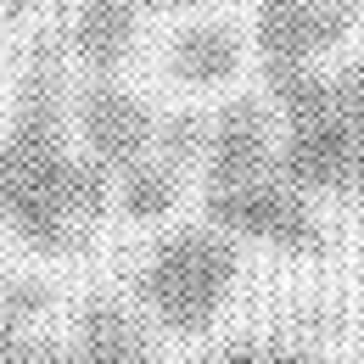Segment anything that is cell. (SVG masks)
Returning <instances> with one entry per match:
<instances>
[{
    "mask_svg": "<svg viewBox=\"0 0 364 364\" xmlns=\"http://www.w3.org/2000/svg\"><path fill=\"white\" fill-rule=\"evenodd\" d=\"M107 208V180L90 157L68 146V95L56 79V62L34 56L17 90L11 129L0 135V213L6 230L40 252H73Z\"/></svg>",
    "mask_w": 364,
    "mask_h": 364,
    "instance_id": "cell-1",
    "label": "cell"
},
{
    "mask_svg": "<svg viewBox=\"0 0 364 364\" xmlns=\"http://www.w3.org/2000/svg\"><path fill=\"white\" fill-rule=\"evenodd\" d=\"M241 280V252L225 230L191 225L163 235L146 252L140 269V303L168 336H202L213 319L225 314L230 291Z\"/></svg>",
    "mask_w": 364,
    "mask_h": 364,
    "instance_id": "cell-2",
    "label": "cell"
},
{
    "mask_svg": "<svg viewBox=\"0 0 364 364\" xmlns=\"http://www.w3.org/2000/svg\"><path fill=\"white\" fill-rule=\"evenodd\" d=\"M202 208H208L213 230H225L230 241H258V247H274L286 258L325 252V230H319L314 208H309V191H297L280 168L258 174V180L208 185Z\"/></svg>",
    "mask_w": 364,
    "mask_h": 364,
    "instance_id": "cell-3",
    "label": "cell"
},
{
    "mask_svg": "<svg viewBox=\"0 0 364 364\" xmlns=\"http://www.w3.org/2000/svg\"><path fill=\"white\" fill-rule=\"evenodd\" d=\"M364 23V0H269L258 6V56L269 79L314 73L319 56L342 46Z\"/></svg>",
    "mask_w": 364,
    "mask_h": 364,
    "instance_id": "cell-4",
    "label": "cell"
},
{
    "mask_svg": "<svg viewBox=\"0 0 364 364\" xmlns=\"http://www.w3.org/2000/svg\"><path fill=\"white\" fill-rule=\"evenodd\" d=\"M73 129H79V146H85V157L95 168L124 174L129 163H140L151 151L157 112L135 90H124L118 79H90L73 101Z\"/></svg>",
    "mask_w": 364,
    "mask_h": 364,
    "instance_id": "cell-5",
    "label": "cell"
},
{
    "mask_svg": "<svg viewBox=\"0 0 364 364\" xmlns=\"http://www.w3.org/2000/svg\"><path fill=\"white\" fill-rule=\"evenodd\" d=\"M280 157V129H274V107L258 95L230 101L225 112L208 118V151H202V174L208 185H235L269 174Z\"/></svg>",
    "mask_w": 364,
    "mask_h": 364,
    "instance_id": "cell-6",
    "label": "cell"
},
{
    "mask_svg": "<svg viewBox=\"0 0 364 364\" xmlns=\"http://www.w3.org/2000/svg\"><path fill=\"white\" fill-rule=\"evenodd\" d=\"M247 62V40L235 23H219V17H191L168 34L163 46V73L185 85V90H219V85H235Z\"/></svg>",
    "mask_w": 364,
    "mask_h": 364,
    "instance_id": "cell-7",
    "label": "cell"
},
{
    "mask_svg": "<svg viewBox=\"0 0 364 364\" xmlns=\"http://www.w3.org/2000/svg\"><path fill=\"white\" fill-rule=\"evenodd\" d=\"M140 6L146 0H79L68 23V50L90 79H118V68L135 56Z\"/></svg>",
    "mask_w": 364,
    "mask_h": 364,
    "instance_id": "cell-8",
    "label": "cell"
},
{
    "mask_svg": "<svg viewBox=\"0 0 364 364\" xmlns=\"http://www.w3.org/2000/svg\"><path fill=\"white\" fill-rule=\"evenodd\" d=\"M62 364H157V359H151V336L140 331V319L124 303L90 297L73 319Z\"/></svg>",
    "mask_w": 364,
    "mask_h": 364,
    "instance_id": "cell-9",
    "label": "cell"
},
{
    "mask_svg": "<svg viewBox=\"0 0 364 364\" xmlns=\"http://www.w3.org/2000/svg\"><path fill=\"white\" fill-rule=\"evenodd\" d=\"M180 191H185V168H174V163L157 157V151H146L140 163H129V168L118 174V208H124V219H135V225H157V219L174 213Z\"/></svg>",
    "mask_w": 364,
    "mask_h": 364,
    "instance_id": "cell-10",
    "label": "cell"
},
{
    "mask_svg": "<svg viewBox=\"0 0 364 364\" xmlns=\"http://www.w3.org/2000/svg\"><path fill=\"white\" fill-rule=\"evenodd\" d=\"M208 364H325L314 348H297V342H269V336H241L219 348Z\"/></svg>",
    "mask_w": 364,
    "mask_h": 364,
    "instance_id": "cell-11",
    "label": "cell"
},
{
    "mask_svg": "<svg viewBox=\"0 0 364 364\" xmlns=\"http://www.w3.org/2000/svg\"><path fill=\"white\" fill-rule=\"evenodd\" d=\"M151 151H157V157H168L174 168L202 163V151H208V118H168V124H157Z\"/></svg>",
    "mask_w": 364,
    "mask_h": 364,
    "instance_id": "cell-12",
    "label": "cell"
},
{
    "mask_svg": "<svg viewBox=\"0 0 364 364\" xmlns=\"http://www.w3.org/2000/svg\"><path fill=\"white\" fill-rule=\"evenodd\" d=\"M325 107H331L336 118H348L364 135V56L348 62L342 73H325Z\"/></svg>",
    "mask_w": 364,
    "mask_h": 364,
    "instance_id": "cell-13",
    "label": "cell"
},
{
    "mask_svg": "<svg viewBox=\"0 0 364 364\" xmlns=\"http://www.w3.org/2000/svg\"><path fill=\"white\" fill-rule=\"evenodd\" d=\"M0 364H62V348L0 314Z\"/></svg>",
    "mask_w": 364,
    "mask_h": 364,
    "instance_id": "cell-14",
    "label": "cell"
},
{
    "mask_svg": "<svg viewBox=\"0 0 364 364\" xmlns=\"http://www.w3.org/2000/svg\"><path fill=\"white\" fill-rule=\"evenodd\" d=\"M46 309H50V286H46V280L17 274V280H6V286H0V314L11 319V325H34Z\"/></svg>",
    "mask_w": 364,
    "mask_h": 364,
    "instance_id": "cell-15",
    "label": "cell"
},
{
    "mask_svg": "<svg viewBox=\"0 0 364 364\" xmlns=\"http://www.w3.org/2000/svg\"><path fill=\"white\" fill-rule=\"evenodd\" d=\"M0 11L6 17H28V11H40V0H0Z\"/></svg>",
    "mask_w": 364,
    "mask_h": 364,
    "instance_id": "cell-16",
    "label": "cell"
},
{
    "mask_svg": "<svg viewBox=\"0 0 364 364\" xmlns=\"http://www.w3.org/2000/svg\"><path fill=\"white\" fill-rule=\"evenodd\" d=\"M151 6H163V11H185V6H202V0H151Z\"/></svg>",
    "mask_w": 364,
    "mask_h": 364,
    "instance_id": "cell-17",
    "label": "cell"
},
{
    "mask_svg": "<svg viewBox=\"0 0 364 364\" xmlns=\"http://www.w3.org/2000/svg\"><path fill=\"white\" fill-rule=\"evenodd\" d=\"M359 191H364V146H359Z\"/></svg>",
    "mask_w": 364,
    "mask_h": 364,
    "instance_id": "cell-18",
    "label": "cell"
},
{
    "mask_svg": "<svg viewBox=\"0 0 364 364\" xmlns=\"http://www.w3.org/2000/svg\"><path fill=\"white\" fill-rule=\"evenodd\" d=\"M0 241H6V213H0Z\"/></svg>",
    "mask_w": 364,
    "mask_h": 364,
    "instance_id": "cell-19",
    "label": "cell"
},
{
    "mask_svg": "<svg viewBox=\"0 0 364 364\" xmlns=\"http://www.w3.org/2000/svg\"><path fill=\"white\" fill-rule=\"evenodd\" d=\"M258 6H269V0H258Z\"/></svg>",
    "mask_w": 364,
    "mask_h": 364,
    "instance_id": "cell-20",
    "label": "cell"
},
{
    "mask_svg": "<svg viewBox=\"0 0 364 364\" xmlns=\"http://www.w3.org/2000/svg\"><path fill=\"white\" fill-rule=\"evenodd\" d=\"M359 364H364V353H359Z\"/></svg>",
    "mask_w": 364,
    "mask_h": 364,
    "instance_id": "cell-21",
    "label": "cell"
}]
</instances>
